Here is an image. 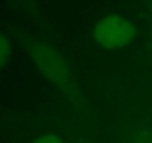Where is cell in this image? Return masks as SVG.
Here are the masks:
<instances>
[{
    "mask_svg": "<svg viewBox=\"0 0 152 143\" xmlns=\"http://www.w3.org/2000/svg\"><path fill=\"white\" fill-rule=\"evenodd\" d=\"M31 143H64V140H63L58 134L48 133V134L39 136V137H37V139H34Z\"/></svg>",
    "mask_w": 152,
    "mask_h": 143,
    "instance_id": "5",
    "label": "cell"
},
{
    "mask_svg": "<svg viewBox=\"0 0 152 143\" xmlns=\"http://www.w3.org/2000/svg\"><path fill=\"white\" fill-rule=\"evenodd\" d=\"M124 143H152V130L146 127H137L127 134Z\"/></svg>",
    "mask_w": 152,
    "mask_h": 143,
    "instance_id": "3",
    "label": "cell"
},
{
    "mask_svg": "<svg viewBox=\"0 0 152 143\" xmlns=\"http://www.w3.org/2000/svg\"><path fill=\"white\" fill-rule=\"evenodd\" d=\"M11 54H12L11 40L8 39V36L5 33L0 31V69L8 64V61L11 58Z\"/></svg>",
    "mask_w": 152,
    "mask_h": 143,
    "instance_id": "4",
    "label": "cell"
},
{
    "mask_svg": "<svg viewBox=\"0 0 152 143\" xmlns=\"http://www.w3.org/2000/svg\"><path fill=\"white\" fill-rule=\"evenodd\" d=\"M91 36L100 48L106 51H119L134 42L137 30L128 18L119 14H109L94 24Z\"/></svg>",
    "mask_w": 152,
    "mask_h": 143,
    "instance_id": "2",
    "label": "cell"
},
{
    "mask_svg": "<svg viewBox=\"0 0 152 143\" xmlns=\"http://www.w3.org/2000/svg\"><path fill=\"white\" fill-rule=\"evenodd\" d=\"M27 51L40 75L46 78L54 87L69 97H75L78 94V82L75 73L69 61L60 51L40 40L30 42L27 45Z\"/></svg>",
    "mask_w": 152,
    "mask_h": 143,
    "instance_id": "1",
    "label": "cell"
},
{
    "mask_svg": "<svg viewBox=\"0 0 152 143\" xmlns=\"http://www.w3.org/2000/svg\"><path fill=\"white\" fill-rule=\"evenodd\" d=\"M146 15H148L149 24L152 26V2H151V3H148V6H146Z\"/></svg>",
    "mask_w": 152,
    "mask_h": 143,
    "instance_id": "6",
    "label": "cell"
}]
</instances>
